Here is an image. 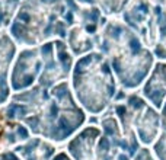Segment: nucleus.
Here are the masks:
<instances>
[{
	"label": "nucleus",
	"instance_id": "f257e3e1",
	"mask_svg": "<svg viewBox=\"0 0 166 160\" xmlns=\"http://www.w3.org/2000/svg\"><path fill=\"white\" fill-rule=\"evenodd\" d=\"M21 0H0V25L7 26L10 23L15 7Z\"/></svg>",
	"mask_w": 166,
	"mask_h": 160
}]
</instances>
